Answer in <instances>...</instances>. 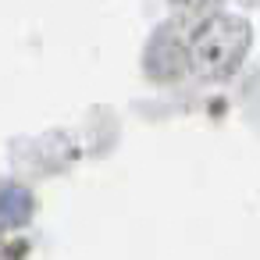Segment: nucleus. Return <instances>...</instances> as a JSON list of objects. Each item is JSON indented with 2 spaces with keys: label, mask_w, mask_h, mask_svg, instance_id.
Instances as JSON below:
<instances>
[{
  "label": "nucleus",
  "mask_w": 260,
  "mask_h": 260,
  "mask_svg": "<svg viewBox=\"0 0 260 260\" xmlns=\"http://www.w3.org/2000/svg\"><path fill=\"white\" fill-rule=\"evenodd\" d=\"M0 214H4L8 221H18V217L25 214V192H18V189H8L4 196H0Z\"/></svg>",
  "instance_id": "f257e3e1"
}]
</instances>
